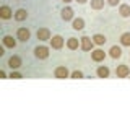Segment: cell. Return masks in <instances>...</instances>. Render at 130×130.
Returning <instances> with one entry per match:
<instances>
[{
	"mask_svg": "<svg viewBox=\"0 0 130 130\" xmlns=\"http://www.w3.org/2000/svg\"><path fill=\"white\" fill-rule=\"evenodd\" d=\"M54 76L59 80H63V78H68L70 76V72H68L67 67H63V65H60V67H57L54 70Z\"/></svg>",
	"mask_w": 130,
	"mask_h": 130,
	"instance_id": "obj_1",
	"label": "cell"
},
{
	"mask_svg": "<svg viewBox=\"0 0 130 130\" xmlns=\"http://www.w3.org/2000/svg\"><path fill=\"white\" fill-rule=\"evenodd\" d=\"M31 38V32L28 28H20L18 31H16V39H20L21 42H28Z\"/></svg>",
	"mask_w": 130,
	"mask_h": 130,
	"instance_id": "obj_2",
	"label": "cell"
},
{
	"mask_svg": "<svg viewBox=\"0 0 130 130\" xmlns=\"http://www.w3.org/2000/svg\"><path fill=\"white\" fill-rule=\"evenodd\" d=\"M80 42H81V49H83V51H93V46H94L93 38L83 36V38H80Z\"/></svg>",
	"mask_w": 130,
	"mask_h": 130,
	"instance_id": "obj_3",
	"label": "cell"
},
{
	"mask_svg": "<svg viewBox=\"0 0 130 130\" xmlns=\"http://www.w3.org/2000/svg\"><path fill=\"white\" fill-rule=\"evenodd\" d=\"M116 75H117V78H127V76L130 75V70H128V67L125 63H122V65H117V68H116Z\"/></svg>",
	"mask_w": 130,
	"mask_h": 130,
	"instance_id": "obj_4",
	"label": "cell"
},
{
	"mask_svg": "<svg viewBox=\"0 0 130 130\" xmlns=\"http://www.w3.org/2000/svg\"><path fill=\"white\" fill-rule=\"evenodd\" d=\"M91 59L93 62H103L106 59V52L103 49H94V51H91Z\"/></svg>",
	"mask_w": 130,
	"mask_h": 130,
	"instance_id": "obj_5",
	"label": "cell"
},
{
	"mask_svg": "<svg viewBox=\"0 0 130 130\" xmlns=\"http://www.w3.org/2000/svg\"><path fill=\"white\" fill-rule=\"evenodd\" d=\"M34 55L38 57V59H47V57H49V47L38 46V47L34 49Z\"/></svg>",
	"mask_w": 130,
	"mask_h": 130,
	"instance_id": "obj_6",
	"label": "cell"
},
{
	"mask_svg": "<svg viewBox=\"0 0 130 130\" xmlns=\"http://www.w3.org/2000/svg\"><path fill=\"white\" fill-rule=\"evenodd\" d=\"M11 16H15V13L11 11V8L8 5H2V7H0V18H2V20H10Z\"/></svg>",
	"mask_w": 130,
	"mask_h": 130,
	"instance_id": "obj_7",
	"label": "cell"
},
{
	"mask_svg": "<svg viewBox=\"0 0 130 130\" xmlns=\"http://www.w3.org/2000/svg\"><path fill=\"white\" fill-rule=\"evenodd\" d=\"M8 67H10L11 70H18V68L21 67V59H20L18 55H11L10 59H8Z\"/></svg>",
	"mask_w": 130,
	"mask_h": 130,
	"instance_id": "obj_8",
	"label": "cell"
},
{
	"mask_svg": "<svg viewBox=\"0 0 130 130\" xmlns=\"http://www.w3.org/2000/svg\"><path fill=\"white\" fill-rule=\"evenodd\" d=\"M51 47L52 49H62L63 47V38L62 36H52L51 38Z\"/></svg>",
	"mask_w": 130,
	"mask_h": 130,
	"instance_id": "obj_9",
	"label": "cell"
},
{
	"mask_svg": "<svg viewBox=\"0 0 130 130\" xmlns=\"http://www.w3.org/2000/svg\"><path fill=\"white\" fill-rule=\"evenodd\" d=\"M36 36H38L39 41H51V31H49L47 28H39L38 32H36Z\"/></svg>",
	"mask_w": 130,
	"mask_h": 130,
	"instance_id": "obj_10",
	"label": "cell"
},
{
	"mask_svg": "<svg viewBox=\"0 0 130 130\" xmlns=\"http://www.w3.org/2000/svg\"><path fill=\"white\" fill-rule=\"evenodd\" d=\"M3 46L8 47V49H15L16 47V39H13V36H3Z\"/></svg>",
	"mask_w": 130,
	"mask_h": 130,
	"instance_id": "obj_11",
	"label": "cell"
},
{
	"mask_svg": "<svg viewBox=\"0 0 130 130\" xmlns=\"http://www.w3.org/2000/svg\"><path fill=\"white\" fill-rule=\"evenodd\" d=\"M62 20L63 21H70V20H73V8L72 7H65L62 10Z\"/></svg>",
	"mask_w": 130,
	"mask_h": 130,
	"instance_id": "obj_12",
	"label": "cell"
},
{
	"mask_svg": "<svg viewBox=\"0 0 130 130\" xmlns=\"http://www.w3.org/2000/svg\"><path fill=\"white\" fill-rule=\"evenodd\" d=\"M72 28H73L75 31H81V29L85 28V20H83V18H73Z\"/></svg>",
	"mask_w": 130,
	"mask_h": 130,
	"instance_id": "obj_13",
	"label": "cell"
},
{
	"mask_svg": "<svg viewBox=\"0 0 130 130\" xmlns=\"http://www.w3.org/2000/svg\"><path fill=\"white\" fill-rule=\"evenodd\" d=\"M67 47L70 49V51H76L78 47H81V42L76 38H70V39L67 41Z\"/></svg>",
	"mask_w": 130,
	"mask_h": 130,
	"instance_id": "obj_14",
	"label": "cell"
},
{
	"mask_svg": "<svg viewBox=\"0 0 130 130\" xmlns=\"http://www.w3.org/2000/svg\"><path fill=\"white\" fill-rule=\"evenodd\" d=\"M109 55H111L112 59H120L122 57V49L119 46H112L109 49Z\"/></svg>",
	"mask_w": 130,
	"mask_h": 130,
	"instance_id": "obj_15",
	"label": "cell"
},
{
	"mask_svg": "<svg viewBox=\"0 0 130 130\" xmlns=\"http://www.w3.org/2000/svg\"><path fill=\"white\" fill-rule=\"evenodd\" d=\"M26 18H28V11L24 10V8H20V10L15 11V20L16 21H24Z\"/></svg>",
	"mask_w": 130,
	"mask_h": 130,
	"instance_id": "obj_16",
	"label": "cell"
},
{
	"mask_svg": "<svg viewBox=\"0 0 130 130\" xmlns=\"http://www.w3.org/2000/svg\"><path fill=\"white\" fill-rule=\"evenodd\" d=\"M109 73H111V70H109V68L106 67V65H101V67L96 70V75L99 76V78H107Z\"/></svg>",
	"mask_w": 130,
	"mask_h": 130,
	"instance_id": "obj_17",
	"label": "cell"
},
{
	"mask_svg": "<svg viewBox=\"0 0 130 130\" xmlns=\"http://www.w3.org/2000/svg\"><path fill=\"white\" fill-rule=\"evenodd\" d=\"M119 13H120V16H124V18H128L130 16V5L122 3V5L119 7Z\"/></svg>",
	"mask_w": 130,
	"mask_h": 130,
	"instance_id": "obj_18",
	"label": "cell"
},
{
	"mask_svg": "<svg viewBox=\"0 0 130 130\" xmlns=\"http://www.w3.org/2000/svg\"><path fill=\"white\" fill-rule=\"evenodd\" d=\"M93 41H94V44L96 46H103V44H106V36L104 34H94L93 36Z\"/></svg>",
	"mask_w": 130,
	"mask_h": 130,
	"instance_id": "obj_19",
	"label": "cell"
},
{
	"mask_svg": "<svg viewBox=\"0 0 130 130\" xmlns=\"http://www.w3.org/2000/svg\"><path fill=\"white\" fill-rule=\"evenodd\" d=\"M104 3L106 0H91V8L93 10H101V8H104Z\"/></svg>",
	"mask_w": 130,
	"mask_h": 130,
	"instance_id": "obj_20",
	"label": "cell"
},
{
	"mask_svg": "<svg viewBox=\"0 0 130 130\" xmlns=\"http://www.w3.org/2000/svg\"><path fill=\"white\" fill-rule=\"evenodd\" d=\"M120 44L125 47H130V32H124L120 36Z\"/></svg>",
	"mask_w": 130,
	"mask_h": 130,
	"instance_id": "obj_21",
	"label": "cell"
},
{
	"mask_svg": "<svg viewBox=\"0 0 130 130\" xmlns=\"http://www.w3.org/2000/svg\"><path fill=\"white\" fill-rule=\"evenodd\" d=\"M83 72H80V70H75V72H72L70 73V78H73V80H81L83 78Z\"/></svg>",
	"mask_w": 130,
	"mask_h": 130,
	"instance_id": "obj_22",
	"label": "cell"
},
{
	"mask_svg": "<svg viewBox=\"0 0 130 130\" xmlns=\"http://www.w3.org/2000/svg\"><path fill=\"white\" fill-rule=\"evenodd\" d=\"M8 78H13V80H20V78H23V75L20 72H16V70H11V73H10V76Z\"/></svg>",
	"mask_w": 130,
	"mask_h": 130,
	"instance_id": "obj_23",
	"label": "cell"
},
{
	"mask_svg": "<svg viewBox=\"0 0 130 130\" xmlns=\"http://www.w3.org/2000/svg\"><path fill=\"white\" fill-rule=\"evenodd\" d=\"M106 2H107V3H109V5H111V7H116L117 3L120 2V0H106Z\"/></svg>",
	"mask_w": 130,
	"mask_h": 130,
	"instance_id": "obj_24",
	"label": "cell"
},
{
	"mask_svg": "<svg viewBox=\"0 0 130 130\" xmlns=\"http://www.w3.org/2000/svg\"><path fill=\"white\" fill-rule=\"evenodd\" d=\"M0 76H2V78H7V73L2 70V72H0Z\"/></svg>",
	"mask_w": 130,
	"mask_h": 130,
	"instance_id": "obj_25",
	"label": "cell"
},
{
	"mask_svg": "<svg viewBox=\"0 0 130 130\" xmlns=\"http://www.w3.org/2000/svg\"><path fill=\"white\" fill-rule=\"evenodd\" d=\"M76 2H78V3H81V5H83V3H86L88 0H76Z\"/></svg>",
	"mask_w": 130,
	"mask_h": 130,
	"instance_id": "obj_26",
	"label": "cell"
},
{
	"mask_svg": "<svg viewBox=\"0 0 130 130\" xmlns=\"http://www.w3.org/2000/svg\"><path fill=\"white\" fill-rule=\"evenodd\" d=\"M63 3H70V2H73V0H62Z\"/></svg>",
	"mask_w": 130,
	"mask_h": 130,
	"instance_id": "obj_27",
	"label": "cell"
}]
</instances>
